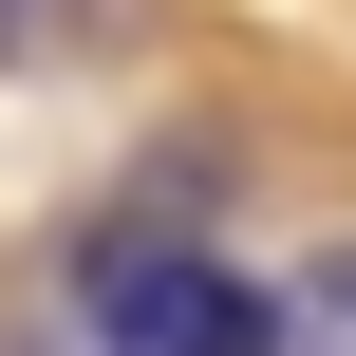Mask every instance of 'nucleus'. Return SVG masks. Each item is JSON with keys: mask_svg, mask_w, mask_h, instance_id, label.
Listing matches in <instances>:
<instances>
[{"mask_svg": "<svg viewBox=\"0 0 356 356\" xmlns=\"http://www.w3.org/2000/svg\"><path fill=\"white\" fill-rule=\"evenodd\" d=\"M75 319H94V356H263V282L225 244H188L169 207H131L75 244Z\"/></svg>", "mask_w": 356, "mask_h": 356, "instance_id": "nucleus-1", "label": "nucleus"}, {"mask_svg": "<svg viewBox=\"0 0 356 356\" xmlns=\"http://www.w3.org/2000/svg\"><path fill=\"white\" fill-rule=\"evenodd\" d=\"M263 356H356V244H319V263L263 300Z\"/></svg>", "mask_w": 356, "mask_h": 356, "instance_id": "nucleus-2", "label": "nucleus"}]
</instances>
